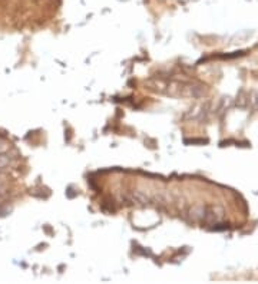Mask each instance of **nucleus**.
<instances>
[{
    "label": "nucleus",
    "instance_id": "nucleus-1",
    "mask_svg": "<svg viewBox=\"0 0 258 284\" xmlns=\"http://www.w3.org/2000/svg\"><path fill=\"white\" fill-rule=\"evenodd\" d=\"M10 155L8 154H0V171H3L6 167H9Z\"/></svg>",
    "mask_w": 258,
    "mask_h": 284
},
{
    "label": "nucleus",
    "instance_id": "nucleus-2",
    "mask_svg": "<svg viewBox=\"0 0 258 284\" xmlns=\"http://www.w3.org/2000/svg\"><path fill=\"white\" fill-rule=\"evenodd\" d=\"M5 190V183H3V180L0 178V194H2V191Z\"/></svg>",
    "mask_w": 258,
    "mask_h": 284
}]
</instances>
